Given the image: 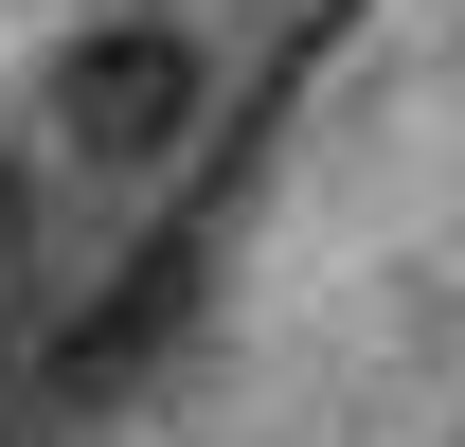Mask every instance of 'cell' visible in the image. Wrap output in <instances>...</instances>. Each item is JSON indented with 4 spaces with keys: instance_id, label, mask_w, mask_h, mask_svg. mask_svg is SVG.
Wrapping results in <instances>:
<instances>
[{
    "instance_id": "6da1fadb",
    "label": "cell",
    "mask_w": 465,
    "mask_h": 447,
    "mask_svg": "<svg viewBox=\"0 0 465 447\" xmlns=\"http://www.w3.org/2000/svg\"><path fill=\"white\" fill-rule=\"evenodd\" d=\"M197 36H162V18H108V36H72V72H54V144L90 179H143V162H179L197 144Z\"/></svg>"
},
{
    "instance_id": "7a4b0ae2",
    "label": "cell",
    "mask_w": 465,
    "mask_h": 447,
    "mask_svg": "<svg viewBox=\"0 0 465 447\" xmlns=\"http://www.w3.org/2000/svg\"><path fill=\"white\" fill-rule=\"evenodd\" d=\"M0 269H18V162H0Z\"/></svg>"
}]
</instances>
